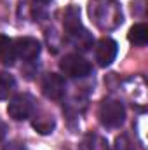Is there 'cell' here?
<instances>
[{
    "mask_svg": "<svg viewBox=\"0 0 148 150\" xmlns=\"http://www.w3.org/2000/svg\"><path fill=\"white\" fill-rule=\"evenodd\" d=\"M98 117L101 124L106 127H120L125 120V108L118 100L106 98L101 101L98 108Z\"/></svg>",
    "mask_w": 148,
    "mask_h": 150,
    "instance_id": "2",
    "label": "cell"
},
{
    "mask_svg": "<svg viewBox=\"0 0 148 150\" xmlns=\"http://www.w3.org/2000/svg\"><path fill=\"white\" fill-rule=\"evenodd\" d=\"M117 56V42L111 38H101L96 44V61L101 67H108Z\"/></svg>",
    "mask_w": 148,
    "mask_h": 150,
    "instance_id": "7",
    "label": "cell"
},
{
    "mask_svg": "<svg viewBox=\"0 0 148 150\" xmlns=\"http://www.w3.org/2000/svg\"><path fill=\"white\" fill-rule=\"evenodd\" d=\"M35 107H37L35 98L32 94L23 93V94H18L11 100V103L7 107V112L14 120H26L33 115Z\"/></svg>",
    "mask_w": 148,
    "mask_h": 150,
    "instance_id": "4",
    "label": "cell"
},
{
    "mask_svg": "<svg viewBox=\"0 0 148 150\" xmlns=\"http://www.w3.org/2000/svg\"><path fill=\"white\" fill-rule=\"evenodd\" d=\"M42 93L49 100H61L66 93L65 79L58 74H47L42 79Z\"/></svg>",
    "mask_w": 148,
    "mask_h": 150,
    "instance_id": "6",
    "label": "cell"
},
{
    "mask_svg": "<svg viewBox=\"0 0 148 150\" xmlns=\"http://www.w3.org/2000/svg\"><path fill=\"white\" fill-rule=\"evenodd\" d=\"M4 138H5V124L0 120V142H2Z\"/></svg>",
    "mask_w": 148,
    "mask_h": 150,
    "instance_id": "16",
    "label": "cell"
},
{
    "mask_svg": "<svg viewBox=\"0 0 148 150\" xmlns=\"http://www.w3.org/2000/svg\"><path fill=\"white\" fill-rule=\"evenodd\" d=\"M16 89V80L14 77L7 72H0V100H5L12 94Z\"/></svg>",
    "mask_w": 148,
    "mask_h": 150,
    "instance_id": "12",
    "label": "cell"
},
{
    "mask_svg": "<svg viewBox=\"0 0 148 150\" xmlns=\"http://www.w3.org/2000/svg\"><path fill=\"white\" fill-rule=\"evenodd\" d=\"M16 58L14 52V42L5 35H0V61L4 65H12Z\"/></svg>",
    "mask_w": 148,
    "mask_h": 150,
    "instance_id": "10",
    "label": "cell"
},
{
    "mask_svg": "<svg viewBox=\"0 0 148 150\" xmlns=\"http://www.w3.org/2000/svg\"><path fill=\"white\" fill-rule=\"evenodd\" d=\"M66 40L70 42V45L78 49V51H87L92 47V35L84 28H77V30H72V32H66Z\"/></svg>",
    "mask_w": 148,
    "mask_h": 150,
    "instance_id": "8",
    "label": "cell"
},
{
    "mask_svg": "<svg viewBox=\"0 0 148 150\" xmlns=\"http://www.w3.org/2000/svg\"><path fill=\"white\" fill-rule=\"evenodd\" d=\"M59 68L66 77H72V79H82V77L91 75L92 72L91 63L78 54H66L59 61Z\"/></svg>",
    "mask_w": 148,
    "mask_h": 150,
    "instance_id": "3",
    "label": "cell"
},
{
    "mask_svg": "<svg viewBox=\"0 0 148 150\" xmlns=\"http://www.w3.org/2000/svg\"><path fill=\"white\" fill-rule=\"evenodd\" d=\"M33 127L37 129L38 133L42 134H47V133H52L54 129V120L51 117H37L33 120Z\"/></svg>",
    "mask_w": 148,
    "mask_h": 150,
    "instance_id": "13",
    "label": "cell"
},
{
    "mask_svg": "<svg viewBox=\"0 0 148 150\" xmlns=\"http://www.w3.org/2000/svg\"><path fill=\"white\" fill-rule=\"evenodd\" d=\"M129 42L134 44V45H145L148 42V26L140 23V25H134L131 30H129Z\"/></svg>",
    "mask_w": 148,
    "mask_h": 150,
    "instance_id": "11",
    "label": "cell"
},
{
    "mask_svg": "<svg viewBox=\"0 0 148 150\" xmlns=\"http://www.w3.org/2000/svg\"><path fill=\"white\" fill-rule=\"evenodd\" d=\"M80 150H110V145H108L106 138H103L101 134L89 133L80 142Z\"/></svg>",
    "mask_w": 148,
    "mask_h": 150,
    "instance_id": "9",
    "label": "cell"
},
{
    "mask_svg": "<svg viewBox=\"0 0 148 150\" xmlns=\"http://www.w3.org/2000/svg\"><path fill=\"white\" fill-rule=\"evenodd\" d=\"M115 150H134V145L127 134H120L115 140Z\"/></svg>",
    "mask_w": 148,
    "mask_h": 150,
    "instance_id": "14",
    "label": "cell"
},
{
    "mask_svg": "<svg viewBox=\"0 0 148 150\" xmlns=\"http://www.w3.org/2000/svg\"><path fill=\"white\" fill-rule=\"evenodd\" d=\"M2 150H26V149H25V145H23L21 142H16V140H14V142H9Z\"/></svg>",
    "mask_w": 148,
    "mask_h": 150,
    "instance_id": "15",
    "label": "cell"
},
{
    "mask_svg": "<svg viewBox=\"0 0 148 150\" xmlns=\"http://www.w3.org/2000/svg\"><path fill=\"white\" fill-rule=\"evenodd\" d=\"M91 21L103 32H111L122 25V7L115 0H91L87 5Z\"/></svg>",
    "mask_w": 148,
    "mask_h": 150,
    "instance_id": "1",
    "label": "cell"
},
{
    "mask_svg": "<svg viewBox=\"0 0 148 150\" xmlns=\"http://www.w3.org/2000/svg\"><path fill=\"white\" fill-rule=\"evenodd\" d=\"M14 42V52L25 61H33L40 54V42L33 37H19Z\"/></svg>",
    "mask_w": 148,
    "mask_h": 150,
    "instance_id": "5",
    "label": "cell"
}]
</instances>
